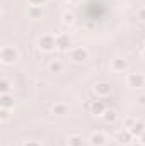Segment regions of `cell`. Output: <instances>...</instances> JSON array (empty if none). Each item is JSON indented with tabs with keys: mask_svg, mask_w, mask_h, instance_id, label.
<instances>
[{
	"mask_svg": "<svg viewBox=\"0 0 145 146\" xmlns=\"http://www.w3.org/2000/svg\"><path fill=\"white\" fill-rule=\"evenodd\" d=\"M17 58H19V53H17L15 48H12V46H3V48H2V51H0V60H2L3 65H10V63H14Z\"/></svg>",
	"mask_w": 145,
	"mask_h": 146,
	"instance_id": "1",
	"label": "cell"
},
{
	"mask_svg": "<svg viewBox=\"0 0 145 146\" xmlns=\"http://www.w3.org/2000/svg\"><path fill=\"white\" fill-rule=\"evenodd\" d=\"M38 44H39V48H41L43 51H53V49L56 48V37L50 36V34H44V36L39 37Z\"/></svg>",
	"mask_w": 145,
	"mask_h": 146,
	"instance_id": "2",
	"label": "cell"
},
{
	"mask_svg": "<svg viewBox=\"0 0 145 146\" xmlns=\"http://www.w3.org/2000/svg\"><path fill=\"white\" fill-rule=\"evenodd\" d=\"M126 83L132 88H140V87H144V83H145V76L142 73H130L126 76Z\"/></svg>",
	"mask_w": 145,
	"mask_h": 146,
	"instance_id": "3",
	"label": "cell"
},
{
	"mask_svg": "<svg viewBox=\"0 0 145 146\" xmlns=\"http://www.w3.org/2000/svg\"><path fill=\"white\" fill-rule=\"evenodd\" d=\"M56 48L60 51H67L72 48V39L68 34H58L56 36Z\"/></svg>",
	"mask_w": 145,
	"mask_h": 146,
	"instance_id": "4",
	"label": "cell"
},
{
	"mask_svg": "<svg viewBox=\"0 0 145 146\" xmlns=\"http://www.w3.org/2000/svg\"><path fill=\"white\" fill-rule=\"evenodd\" d=\"M72 60L73 61H77V63H82V61H85L87 58H89V53L84 49V48H75V49H72Z\"/></svg>",
	"mask_w": 145,
	"mask_h": 146,
	"instance_id": "5",
	"label": "cell"
},
{
	"mask_svg": "<svg viewBox=\"0 0 145 146\" xmlns=\"http://www.w3.org/2000/svg\"><path fill=\"white\" fill-rule=\"evenodd\" d=\"M94 92L97 95H101V97H106V95H109V92H111V87H109V83H106V82H101V83H97L94 87Z\"/></svg>",
	"mask_w": 145,
	"mask_h": 146,
	"instance_id": "6",
	"label": "cell"
},
{
	"mask_svg": "<svg viewBox=\"0 0 145 146\" xmlns=\"http://www.w3.org/2000/svg\"><path fill=\"white\" fill-rule=\"evenodd\" d=\"M89 141H91L92 146H103L106 143V136H104L103 133H94V134H91Z\"/></svg>",
	"mask_w": 145,
	"mask_h": 146,
	"instance_id": "7",
	"label": "cell"
},
{
	"mask_svg": "<svg viewBox=\"0 0 145 146\" xmlns=\"http://www.w3.org/2000/svg\"><path fill=\"white\" fill-rule=\"evenodd\" d=\"M128 131H130L133 136H138V138H140V136L145 133V124L144 122H140V121H135V124H133Z\"/></svg>",
	"mask_w": 145,
	"mask_h": 146,
	"instance_id": "8",
	"label": "cell"
},
{
	"mask_svg": "<svg viewBox=\"0 0 145 146\" xmlns=\"http://www.w3.org/2000/svg\"><path fill=\"white\" fill-rule=\"evenodd\" d=\"M91 110H92V114H104V112H106V104H104V100H94V102L91 104Z\"/></svg>",
	"mask_w": 145,
	"mask_h": 146,
	"instance_id": "9",
	"label": "cell"
},
{
	"mask_svg": "<svg viewBox=\"0 0 145 146\" xmlns=\"http://www.w3.org/2000/svg\"><path fill=\"white\" fill-rule=\"evenodd\" d=\"M12 106H14L12 95L10 94H2V97H0V107L2 109H10Z\"/></svg>",
	"mask_w": 145,
	"mask_h": 146,
	"instance_id": "10",
	"label": "cell"
},
{
	"mask_svg": "<svg viewBox=\"0 0 145 146\" xmlns=\"http://www.w3.org/2000/svg\"><path fill=\"white\" fill-rule=\"evenodd\" d=\"M126 66H128V63L125 61V60H113L111 61V70H114V72H123V70H126Z\"/></svg>",
	"mask_w": 145,
	"mask_h": 146,
	"instance_id": "11",
	"label": "cell"
},
{
	"mask_svg": "<svg viewBox=\"0 0 145 146\" xmlns=\"http://www.w3.org/2000/svg\"><path fill=\"white\" fill-rule=\"evenodd\" d=\"M132 138H133V134H132L130 131H121V133L118 134V141H119V143H130Z\"/></svg>",
	"mask_w": 145,
	"mask_h": 146,
	"instance_id": "12",
	"label": "cell"
},
{
	"mask_svg": "<svg viewBox=\"0 0 145 146\" xmlns=\"http://www.w3.org/2000/svg\"><path fill=\"white\" fill-rule=\"evenodd\" d=\"M51 110H53V114H56V115H65V114H67V106H65V104H55Z\"/></svg>",
	"mask_w": 145,
	"mask_h": 146,
	"instance_id": "13",
	"label": "cell"
},
{
	"mask_svg": "<svg viewBox=\"0 0 145 146\" xmlns=\"http://www.w3.org/2000/svg\"><path fill=\"white\" fill-rule=\"evenodd\" d=\"M41 7H29V10H28V15L31 17V19H38V17H41Z\"/></svg>",
	"mask_w": 145,
	"mask_h": 146,
	"instance_id": "14",
	"label": "cell"
},
{
	"mask_svg": "<svg viewBox=\"0 0 145 146\" xmlns=\"http://www.w3.org/2000/svg\"><path fill=\"white\" fill-rule=\"evenodd\" d=\"M84 145V141H82V138L80 136H77V134H73L68 138V146H82Z\"/></svg>",
	"mask_w": 145,
	"mask_h": 146,
	"instance_id": "15",
	"label": "cell"
},
{
	"mask_svg": "<svg viewBox=\"0 0 145 146\" xmlns=\"http://www.w3.org/2000/svg\"><path fill=\"white\" fill-rule=\"evenodd\" d=\"M0 92H2V94H9V92H10V83H9L7 80H2V82H0Z\"/></svg>",
	"mask_w": 145,
	"mask_h": 146,
	"instance_id": "16",
	"label": "cell"
},
{
	"mask_svg": "<svg viewBox=\"0 0 145 146\" xmlns=\"http://www.w3.org/2000/svg\"><path fill=\"white\" fill-rule=\"evenodd\" d=\"M114 119H116L114 110H106V112H104V121H106V122H113Z\"/></svg>",
	"mask_w": 145,
	"mask_h": 146,
	"instance_id": "17",
	"label": "cell"
},
{
	"mask_svg": "<svg viewBox=\"0 0 145 146\" xmlns=\"http://www.w3.org/2000/svg\"><path fill=\"white\" fill-rule=\"evenodd\" d=\"M50 70H51L53 73L62 72V63H60V61H51V65H50Z\"/></svg>",
	"mask_w": 145,
	"mask_h": 146,
	"instance_id": "18",
	"label": "cell"
},
{
	"mask_svg": "<svg viewBox=\"0 0 145 146\" xmlns=\"http://www.w3.org/2000/svg\"><path fill=\"white\" fill-rule=\"evenodd\" d=\"M73 22V14L72 12H65L63 14V24H72Z\"/></svg>",
	"mask_w": 145,
	"mask_h": 146,
	"instance_id": "19",
	"label": "cell"
},
{
	"mask_svg": "<svg viewBox=\"0 0 145 146\" xmlns=\"http://www.w3.org/2000/svg\"><path fill=\"white\" fill-rule=\"evenodd\" d=\"M28 2H29V5H31V7H41L46 0H28Z\"/></svg>",
	"mask_w": 145,
	"mask_h": 146,
	"instance_id": "20",
	"label": "cell"
},
{
	"mask_svg": "<svg viewBox=\"0 0 145 146\" xmlns=\"http://www.w3.org/2000/svg\"><path fill=\"white\" fill-rule=\"evenodd\" d=\"M7 117H9V109H2V110H0V119H2V121H5Z\"/></svg>",
	"mask_w": 145,
	"mask_h": 146,
	"instance_id": "21",
	"label": "cell"
},
{
	"mask_svg": "<svg viewBox=\"0 0 145 146\" xmlns=\"http://www.w3.org/2000/svg\"><path fill=\"white\" fill-rule=\"evenodd\" d=\"M137 15H138V19H140V21H144V22H145V9H140V10L137 12Z\"/></svg>",
	"mask_w": 145,
	"mask_h": 146,
	"instance_id": "22",
	"label": "cell"
},
{
	"mask_svg": "<svg viewBox=\"0 0 145 146\" xmlns=\"http://www.w3.org/2000/svg\"><path fill=\"white\" fill-rule=\"evenodd\" d=\"M24 146H41V143H38V141H26Z\"/></svg>",
	"mask_w": 145,
	"mask_h": 146,
	"instance_id": "23",
	"label": "cell"
},
{
	"mask_svg": "<svg viewBox=\"0 0 145 146\" xmlns=\"http://www.w3.org/2000/svg\"><path fill=\"white\" fill-rule=\"evenodd\" d=\"M138 104H140V106H145V95L138 97Z\"/></svg>",
	"mask_w": 145,
	"mask_h": 146,
	"instance_id": "24",
	"label": "cell"
},
{
	"mask_svg": "<svg viewBox=\"0 0 145 146\" xmlns=\"http://www.w3.org/2000/svg\"><path fill=\"white\" fill-rule=\"evenodd\" d=\"M140 143H142V145L145 146V133L142 134V136H140Z\"/></svg>",
	"mask_w": 145,
	"mask_h": 146,
	"instance_id": "25",
	"label": "cell"
},
{
	"mask_svg": "<svg viewBox=\"0 0 145 146\" xmlns=\"http://www.w3.org/2000/svg\"><path fill=\"white\" fill-rule=\"evenodd\" d=\"M132 146H144V145H142V143L138 141V143H133V145H132Z\"/></svg>",
	"mask_w": 145,
	"mask_h": 146,
	"instance_id": "26",
	"label": "cell"
},
{
	"mask_svg": "<svg viewBox=\"0 0 145 146\" xmlns=\"http://www.w3.org/2000/svg\"><path fill=\"white\" fill-rule=\"evenodd\" d=\"M67 2H70V3H77V2H80V0H67Z\"/></svg>",
	"mask_w": 145,
	"mask_h": 146,
	"instance_id": "27",
	"label": "cell"
},
{
	"mask_svg": "<svg viewBox=\"0 0 145 146\" xmlns=\"http://www.w3.org/2000/svg\"><path fill=\"white\" fill-rule=\"evenodd\" d=\"M142 56H144V58H145V49H144V51H142Z\"/></svg>",
	"mask_w": 145,
	"mask_h": 146,
	"instance_id": "28",
	"label": "cell"
}]
</instances>
